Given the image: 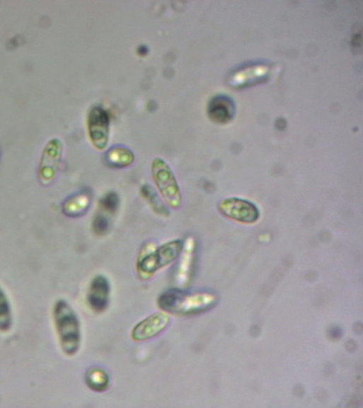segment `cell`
I'll return each mask as SVG.
<instances>
[{
  "mask_svg": "<svg viewBox=\"0 0 363 408\" xmlns=\"http://www.w3.org/2000/svg\"><path fill=\"white\" fill-rule=\"evenodd\" d=\"M183 248V242L179 240L171 241L158 248L151 243L146 245L137 262L139 277L148 279L167 267L180 257Z\"/></svg>",
  "mask_w": 363,
  "mask_h": 408,
  "instance_id": "6da1fadb",
  "label": "cell"
},
{
  "mask_svg": "<svg viewBox=\"0 0 363 408\" xmlns=\"http://www.w3.org/2000/svg\"><path fill=\"white\" fill-rule=\"evenodd\" d=\"M214 298L207 293H188L180 288L163 292L158 299L160 308L166 313L177 316H188L208 308Z\"/></svg>",
  "mask_w": 363,
  "mask_h": 408,
  "instance_id": "7a4b0ae2",
  "label": "cell"
},
{
  "mask_svg": "<svg viewBox=\"0 0 363 408\" xmlns=\"http://www.w3.org/2000/svg\"><path fill=\"white\" fill-rule=\"evenodd\" d=\"M54 317L64 351L69 356L76 354L81 341V325L76 314L67 302L59 301L55 307Z\"/></svg>",
  "mask_w": 363,
  "mask_h": 408,
  "instance_id": "3957f363",
  "label": "cell"
},
{
  "mask_svg": "<svg viewBox=\"0 0 363 408\" xmlns=\"http://www.w3.org/2000/svg\"><path fill=\"white\" fill-rule=\"evenodd\" d=\"M151 175L157 192L166 205L171 209H178L182 204V193L168 164L161 158H154L151 165Z\"/></svg>",
  "mask_w": 363,
  "mask_h": 408,
  "instance_id": "277c9868",
  "label": "cell"
},
{
  "mask_svg": "<svg viewBox=\"0 0 363 408\" xmlns=\"http://www.w3.org/2000/svg\"><path fill=\"white\" fill-rule=\"evenodd\" d=\"M88 130L91 141L98 150H104L110 135V117L100 107L91 109L88 120Z\"/></svg>",
  "mask_w": 363,
  "mask_h": 408,
  "instance_id": "5b68a950",
  "label": "cell"
},
{
  "mask_svg": "<svg viewBox=\"0 0 363 408\" xmlns=\"http://www.w3.org/2000/svg\"><path fill=\"white\" fill-rule=\"evenodd\" d=\"M170 317L166 312L154 313L140 322L132 332V338L136 342L149 340L161 334L168 325Z\"/></svg>",
  "mask_w": 363,
  "mask_h": 408,
  "instance_id": "8992f818",
  "label": "cell"
},
{
  "mask_svg": "<svg viewBox=\"0 0 363 408\" xmlns=\"http://www.w3.org/2000/svg\"><path fill=\"white\" fill-rule=\"evenodd\" d=\"M111 286L108 279L103 276H97L91 281L88 302L91 310L96 313L105 312L110 304Z\"/></svg>",
  "mask_w": 363,
  "mask_h": 408,
  "instance_id": "52a82bcc",
  "label": "cell"
},
{
  "mask_svg": "<svg viewBox=\"0 0 363 408\" xmlns=\"http://www.w3.org/2000/svg\"><path fill=\"white\" fill-rule=\"evenodd\" d=\"M195 243L192 238L183 243V251L180 255L178 268L175 273V281L178 287L185 288L189 284L192 273V265L195 255Z\"/></svg>",
  "mask_w": 363,
  "mask_h": 408,
  "instance_id": "ba28073f",
  "label": "cell"
},
{
  "mask_svg": "<svg viewBox=\"0 0 363 408\" xmlns=\"http://www.w3.org/2000/svg\"><path fill=\"white\" fill-rule=\"evenodd\" d=\"M208 111L212 120L222 123L228 122L233 117L234 106L228 98L216 97L210 102Z\"/></svg>",
  "mask_w": 363,
  "mask_h": 408,
  "instance_id": "9c48e42d",
  "label": "cell"
},
{
  "mask_svg": "<svg viewBox=\"0 0 363 408\" xmlns=\"http://www.w3.org/2000/svg\"><path fill=\"white\" fill-rule=\"evenodd\" d=\"M134 161V155L129 148L115 146L109 149L105 155V162L113 168H124L130 166Z\"/></svg>",
  "mask_w": 363,
  "mask_h": 408,
  "instance_id": "30bf717a",
  "label": "cell"
},
{
  "mask_svg": "<svg viewBox=\"0 0 363 408\" xmlns=\"http://www.w3.org/2000/svg\"><path fill=\"white\" fill-rule=\"evenodd\" d=\"M92 201L88 192H82L71 197L64 204V211L67 216L79 217L83 215L89 209Z\"/></svg>",
  "mask_w": 363,
  "mask_h": 408,
  "instance_id": "8fae6325",
  "label": "cell"
},
{
  "mask_svg": "<svg viewBox=\"0 0 363 408\" xmlns=\"http://www.w3.org/2000/svg\"><path fill=\"white\" fill-rule=\"evenodd\" d=\"M140 193L148 206L156 214L163 218L169 216L170 212L167 206L151 186L144 185L140 189Z\"/></svg>",
  "mask_w": 363,
  "mask_h": 408,
  "instance_id": "7c38bea8",
  "label": "cell"
},
{
  "mask_svg": "<svg viewBox=\"0 0 363 408\" xmlns=\"http://www.w3.org/2000/svg\"><path fill=\"white\" fill-rule=\"evenodd\" d=\"M86 382L87 385L93 391L103 392L110 385L108 373L102 368L93 367L86 373Z\"/></svg>",
  "mask_w": 363,
  "mask_h": 408,
  "instance_id": "4fadbf2b",
  "label": "cell"
},
{
  "mask_svg": "<svg viewBox=\"0 0 363 408\" xmlns=\"http://www.w3.org/2000/svg\"><path fill=\"white\" fill-rule=\"evenodd\" d=\"M120 206V198L116 192L110 191L105 193L99 201L100 212L113 216L117 214Z\"/></svg>",
  "mask_w": 363,
  "mask_h": 408,
  "instance_id": "5bb4252c",
  "label": "cell"
},
{
  "mask_svg": "<svg viewBox=\"0 0 363 408\" xmlns=\"http://www.w3.org/2000/svg\"><path fill=\"white\" fill-rule=\"evenodd\" d=\"M110 227L111 223L107 215L100 212L94 217L92 228L96 235H105L109 232Z\"/></svg>",
  "mask_w": 363,
  "mask_h": 408,
  "instance_id": "9a60e30c",
  "label": "cell"
},
{
  "mask_svg": "<svg viewBox=\"0 0 363 408\" xmlns=\"http://www.w3.org/2000/svg\"><path fill=\"white\" fill-rule=\"evenodd\" d=\"M11 325L10 308L6 297L0 291V330L6 331Z\"/></svg>",
  "mask_w": 363,
  "mask_h": 408,
  "instance_id": "2e32d148",
  "label": "cell"
}]
</instances>
